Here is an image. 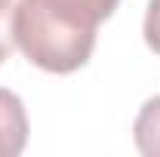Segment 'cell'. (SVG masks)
Segmentation results:
<instances>
[{"label": "cell", "mask_w": 160, "mask_h": 157, "mask_svg": "<svg viewBox=\"0 0 160 157\" xmlns=\"http://www.w3.org/2000/svg\"><path fill=\"white\" fill-rule=\"evenodd\" d=\"M120 0H19L12 6V40L25 59L49 74L83 68L96 49V31Z\"/></svg>", "instance_id": "obj_1"}, {"label": "cell", "mask_w": 160, "mask_h": 157, "mask_svg": "<svg viewBox=\"0 0 160 157\" xmlns=\"http://www.w3.org/2000/svg\"><path fill=\"white\" fill-rule=\"evenodd\" d=\"M28 142V114L16 93L0 89V157H16Z\"/></svg>", "instance_id": "obj_2"}, {"label": "cell", "mask_w": 160, "mask_h": 157, "mask_svg": "<svg viewBox=\"0 0 160 157\" xmlns=\"http://www.w3.org/2000/svg\"><path fill=\"white\" fill-rule=\"evenodd\" d=\"M132 139L145 157H160V96L142 105L139 117L132 123Z\"/></svg>", "instance_id": "obj_3"}, {"label": "cell", "mask_w": 160, "mask_h": 157, "mask_svg": "<svg viewBox=\"0 0 160 157\" xmlns=\"http://www.w3.org/2000/svg\"><path fill=\"white\" fill-rule=\"evenodd\" d=\"M12 0H0V65L9 59L16 40H12Z\"/></svg>", "instance_id": "obj_4"}, {"label": "cell", "mask_w": 160, "mask_h": 157, "mask_svg": "<svg viewBox=\"0 0 160 157\" xmlns=\"http://www.w3.org/2000/svg\"><path fill=\"white\" fill-rule=\"evenodd\" d=\"M145 43L160 56V0L148 3V13H145Z\"/></svg>", "instance_id": "obj_5"}]
</instances>
